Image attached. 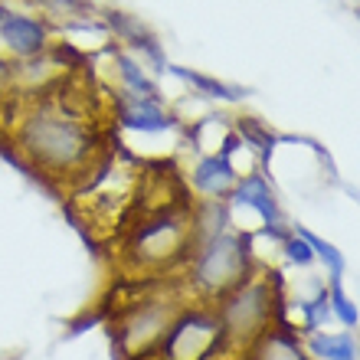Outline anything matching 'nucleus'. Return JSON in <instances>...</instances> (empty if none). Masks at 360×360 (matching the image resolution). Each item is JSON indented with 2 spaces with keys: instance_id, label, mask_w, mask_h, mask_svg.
Wrapping results in <instances>:
<instances>
[{
  "instance_id": "1",
  "label": "nucleus",
  "mask_w": 360,
  "mask_h": 360,
  "mask_svg": "<svg viewBox=\"0 0 360 360\" xmlns=\"http://www.w3.org/2000/svg\"><path fill=\"white\" fill-rule=\"evenodd\" d=\"M92 131L69 95L43 98L20 124V151L43 177L66 180L86 174L92 167Z\"/></svg>"
},
{
  "instance_id": "2",
  "label": "nucleus",
  "mask_w": 360,
  "mask_h": 360,
  "mask_svg": "<svg viewBox=\"0 0 360 360\" xmlns=\"http://www.w3.org/2000/svg\"><path fill=\"white\" fill-rule=\"evenodd\" d=\"M278 275H249L233 295L217 302L219 328H223V351L226 357H243L252 344L275 324L278 311Z\"/></svg>"
},
{
  "instance_id": "3",
  "label": "nucleus",
  "mask_w": 360,
  "mask_h": 360,
  "mask_svg": "<svg viewBox=\"0 0 360 360\" xmlns=\"http://www.w3.org/2000/svg\"><path fill=\"white\" fill-rule=\"evenodd\" d=\"M249 278V243L236 233H213L190 259L184 288L197 304H217Z\"/></svg>"
},
{
  "instance_id": "4",
  "label": "nucleus",
  "mask_w": 360,
  "mask_h": 360,
  "mask_svg": "<svg viewBox=\"0 0 360 360\" xmlns=\"http://www.w3.org/2000/svg\"><path fill=\"white\" fill-rule=\"evenodd\" d=\"M243 360H308V354H304V347L298 344L292 328L272 324V328L243 354Z\"/></svg>"
},
{
  "instance_id": "5",
  "label": "nucleus",
  "mask_w": 360,
  "mask_h": 360,
  "mask_svg": "<svg viewBox=\"0 0 360 360\" xmlns=\"http://www.w3.org/2000/svg\"><path fill=\"white\" fill-rule=\"evenodd\" d=\"M0 37L13 53L20 56H37L43 43H46V30L43 23L33 17H20V13H10V17L0 20Z\"/></svg>"
},
{
  "instance_id": "6",
  "label": "nucleus",
  "mask_w": 360,
  "mask_h": 360,
  "mask_svg": "<svg viewBox=\"0 0 360 360\" xmlns=\"http://www.w3.org/2000/svg\"><path fill=\"white\" fill-rule=\"evenodd\" d=\"M122 118L128 124H134V128H144V131H161V128H167L164 112L148 98V95H134V98H128V102L122 105Z\"/></svg>"
},
{
  "instance_id": "7",
  "label": "nucleus",
  "mask_w": 360,
  "mask_h": 360,
  "mask_svg": "<svg viewBox=\"0 0 360 360\" xmlns=\"http://www.w3.org/2000/svg\"><path fill=\"white\" fill-rule=\"evenodd\" d=\"M193 184L200 190H207V193H219V190H226L233 184V167L226 161H219V158H207L193 174Z\"/></svg>"
},
{
  "instance_id": "8",
  "label": "nucleus",
  "mask_w": 360,
  "mask_h": 360,
  "mask_svg": "<svg viewBox=\"0 0 360 360\" xmlns=\"http://www.w3.org/2000/svg\"><path fill=\"white\" fill-rule=\"evenodd\" d=\"M311 351L314 357L321 360H354L357 357V344H354L351 334H338V338H331V334H318L311 341Z\"/></svg>"
},
{
  "instance_id": "9",
  "label": "nucleus",
  "mask_w": 360,
  "mask_h": 360,
  "mask_svg": "<svg viewBox=\"0 0 360 360\" xmlns=\"http://www.w3.org/2000/svg\"><path fill=\"white\" fill-rule=\"evenodd\" d=\"M239 200L243 203H249V207H256L262 217L272 223L275 219V207H272V197H269V190H266V184L259 177H249L243 187H239Z\"/></svg>"
},
{
  "instance_id": "10",
  "label": "nucleus",
  "mask_w": 360,
  "mask_h": 360,
  "mask_svg": "<svg viewBox=\"0 0 360 360\" xmlns=\"http://www.w3.org/2000/svg\"><path fill=\"white\" fill-rule=\"evenodd\" d=\"M302 236H304V243H308V246H314L318 252H321V259H328V262H331V272H334V278H338V275H341V269H344V259L338 256L328 243H321L318 236H311V233H302Z\"/></svg>"
},
{
  "instance_id": "11",
  "label": "nucleus",
  "mask_w": 360,
  "mask_h": 360,
  "mask_svg": "<svg viewBox=\"0 0 360 360\" xmlns=\"http://www.w3.org/2000/svg\"><path fill=\"white\" fill-rule=\"evenodd\" d=\"M334 308H338V314H341V321H344V324H354V321H357V311H354V304L347 302V298H344L338 285H334Z\"/></svg>"
},
{
  "instance_id": "12",
  "label": "nucleus",
  "mask_w": 360,
  "mask_h": 360,
  "mask_svg": "<svg viewBox=\"0 0 360 360\" xmlns=\"http://www.w3.org/2000/svg\"><path fill=\"white\" fill-rule=\"evenodd\" d=\"M288 252H292L295 262H308V259H311V249H308V243H298V239H295V243H288Z\"/></svg>"
},
{
  "instance_id": "13",
  "label": "nucleus",
  "mask_w": 360,
  "mask_h": 360,
  "mask_svg": "<svg viewBox=\"0 0 360 360\" xmlns=\"http://www.w3.org/2000/svg\"><path fill=\"white\" fill-rule=\"evenodd\" d=\"M10 79H13V69H10L7 63H0V92L10 86Z\"/></svg>"
},
{
  "instance_id": "14",
  "label": "nucleus",
  "mask_w": 360,
  "mask_h": 360,
  "mask_svg": "<svg viewBox=\"0 0 360 360\" xmlns=\"http://www.w3.org/2000/svg\"><path fill=\"white\" fill-rule=\"evenodd\" d=\"M219 360H243V357H219Z\"/></svg>"
}]
</instances>
